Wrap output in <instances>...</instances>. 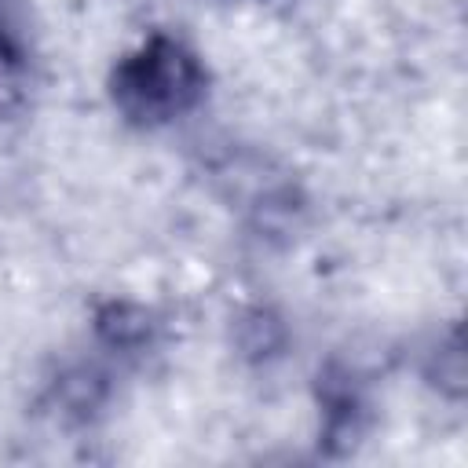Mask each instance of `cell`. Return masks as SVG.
<instances>
[{"mask_svg":"<svg viewBox=\"0 0 468 468\" xmlns=\"http://www.w3.org/2000/svg\"><path fill=\"white\" fill-rule=\"evenodd\" d=\"M208 73L201 58L176 37L154 33L128 51L110 73L117 113L139 128H161L190 113L205 99Z\"/></svg>","mask_w":468,"mask_h":468,"instance_id":"obj_1","label":"cell"}]
</instances>
